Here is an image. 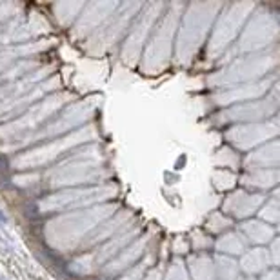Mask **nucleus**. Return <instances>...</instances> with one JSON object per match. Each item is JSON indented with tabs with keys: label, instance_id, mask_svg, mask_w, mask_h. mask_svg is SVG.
I'll return each mask as SVG.
<instances>
[{
	"label": "nucleus",
	"instance_id": "obj_1",
	"mask_svg": "<svg viewBox=\"0 0 280 280\" xmlns=\"http://www.w3.org/2000/svg\"><path fill=\"white\" fill-rule=\"evenodd\" d=\"M8 171H10V162L4 155H0V175H8Z\"/></svg>",
	"mask_w": 280,
	"mask_h": 280
},
{
	"label": "nucleus",
	"instance_id": "obj_2",
	"mask_svg": "<svg viewBox=\"0 0 280 280\" xmlns=\"http://www.w3.org/2000/svg\"><path fill=\"white\" fill-rule=\"evenodd\" d=\"M6 220V217H4V213H2V211H0V222H4Z\"/></svg>",
	"mask_w": 280,
	"mask_h": 280
}]
</instances>
